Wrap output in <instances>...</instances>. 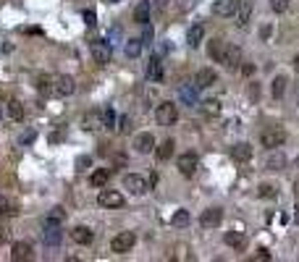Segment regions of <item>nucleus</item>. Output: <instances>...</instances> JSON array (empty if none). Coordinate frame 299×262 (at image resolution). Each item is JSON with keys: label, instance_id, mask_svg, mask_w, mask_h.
<instances>
[{"label": "nucleus", "instance_id": "obj_1", "mask_svg": "<svg viewBox=\"0 0 299 262\" xmlns=\"http://www.w3.org/2000/svg\"><path fill=\"white\" fill-rule=\"evenodd\" d=\"M155 118H158L160 126H174L176 118H179V110H176L174 102H160L158 110H155Z\"/></svg>", "mask_w": 299, "mask_h": 262}, {"label": "nucleus", "instance_id": "obj_2", "mask_svg": "<svg viewBox=\"0 0 299 262\" xmlns=\"http://www.w3.org/2000/svg\"><path fill=\"white\" fill-rule=\"evenodd\" d=\"M74 89H76V82H74L71 76H55L53 84H50V95L68 97V95H74Z\"/></svg>", "mask_w": 299, "mask_h": 262}, {"label": "nucleus", "instance_id": "obj_3", "mask_svg": "<svg viewBox=\"0 0 299 262\" xmlns=\"http://www.w3.org/2000/svg\"><path fill=\"white\" fill-rule=\"evenodd\" d=\"M260 139H262V147H265V150H275V147H281L286 142V131L281 126H270L268 131H262Z\"/></svg>", "mask_w": 299, "mask_h": 262}, {"label": "nucleus", "instance_id": "obj_4", "mask_svg": "<svg viewBox=\"0 0 299 262\" xmlns=\"http://www.w3.org/2000/svg\"><path fill=\"white\" fill-rule=\"evenodd\" d=\"M61 238H63V233H61L58 220L48 218V220H45V231H42V241L48 244V246H58V244H61Z\"/></svg>", "mask_w": 299, "mask_h": 262}, {"label": "nucleus", "instance_id": "obj_5", "mask_svg": "<svg viewBox=\"0 0 299 262\" xmlns=\"http://www.w3.org/2000/svg\"><path fill=\"white\" fill-rule=\"evenodd\" d=\"M136 244V236L131 231H121L118 236H113V241H110V249L116 254H123V252H129V249Z\"/></svg>", "mask_w": 299, "mask_h": 262}, {"label": "nucleus", "instance_id": "obj_6", "mask_svg": "<svg viewBox=\"0 0 299 262\" xmlns=\"http://www.w3.org/2000/svg\"><path fill=\"white\" fill-rule=\"evenodd\" d=\"M123 189H129L131 194H147V189H150V184H147V178L144 176H139V173H129V176H123Z\"/></svg>", "mask_w": 299, "mask_h": 262}, {"label": "nucleus", "instance_id": "obj_7", "mask_svg": "<svg viewBox=\"0 0 299 262\" xmlns=\"http://www.w3.org/2000/svg\"><path fill=\"white\" fill-rule=\"evenodd\" d=\"M113 58V50H110V45L108 42H92V61H95L97 66H108Z\"/></svg>", "mask_w": 299, "mask_h": 262}, {"label": "nucleus", "instance_id": "obj_8", "mask_svg": "<svg viewBox=\"0 0 299 262\" xmlns=\"http://www.w3.org/2000/svg\"><path fill=\"white\" fill-rule=\"evenodd\" d=\"M176 165H179L181 176H192L194 170H197V165H200V157H197V152H184L176 160Z\"/></svg>", "mask_w": 299, "mask_h": 262}, {"label": "nucleus", "instance_id": "obj_9", "mask_svg": "<svg viewBox=\"0 0 299 262\" xmlns=\"http://www.w3.org/2000/svg\"><path fill=\"white\" fill-rule=\"evenodd\" d=\"M221 63L226 66V71H236L239 63H241V50L236 48V45H226V53H223Z\"/></svg>", "mask_w": 299, "mask_h": 262}, {"label": "nucleus", "instance_id": "obj_10", "mask_svg": "<svg viewBox=\"0 0 299 262\" xmlns=\"http://www.w3.org/2000/svg\"><path fill=\"white\" fill-rule=\"evenodd\" d=\"M221 220H223V210L221 207H210V210H205L200 215V225H202V228H218Z\"/></svg>", "mask_w": 299, "mask_h": 262}, {"label": "nucleus", "instance_id": "obj_11", "mask_svg": "<svg viewBox=\"0 0 299 262\" xmlns=\"http://www.w3.org/2000/svg\"><path fill=\"white\" fill-rule=\"evenodd\" d=\"M97 202L102 204V207H110L113 210V207H121V204H123V194H121V191H113V189H102Z\"/></svg>", "mask_w": 299, "mask_h": 262}, {"label": "nucleus", "instance_id": "obj_12", "mask_svg": "<svg viewBox=\"0 0 299 262\" xmlns=\"http://www.w3.org/2000/svg\"><path fill=\"white\" fill-rule=\"evenodd\" d=\"M82 129L84 131H97L102 129V110H89L82 116Z\"/></svg>", "mask_w": 299, "mask_h": 262}, {"label": "nucleus", "instance_id": "obj_13", "mask_svg": "<svg viewBox=\"0 0 299 262\" xmlns=\"http://www.w3.org/2000/svg\"><path fill=\"white\" fill-rule=\"evenodd\" d=\"M239 6H241V0H215L213 14L215 16H234Z\"/></svg>", "mask_w": 299, "mask_h": 262}, {"label": "nucleus", "instance_id": "obj_14", "mask_svg": "<svg viewBox=\"0 0 299 262\" xmlns=\"http://www.w3.org/2000/svg\"><path fill=\"white\" fill-rule=\"evenodd\" d=\"M134 150L136 152H142V155H147V152H153L155 150V136L153 134H136L134 136Z\"/></svg>", "mask_w": 299, "mask_h": 262}, {"label": "nucleus", "instance_id": "obj_15", "mask_svg": "<svg viewBox=\"0 0 299 262\" xmlns=\"http://www.w3.org/2000/svg\"><path fill=\"white\" fill-rule=\"evenodd\" d=\"M11 259H14V262L32 259V244L29 241H16L14 246H11Z\"/></svg>", "mask_w": 299, "mask_h": 262}, {"label": "nucleus", "instance_id": "obj_16", "mask_svg": "<svg viewBox=\"0 0 299 262\" xmlns=\"http://www.w3.org/2000/svg\"><path fill=\"white\" fill-rule=\"evenodd\" d=\"M218 82V74L213 71V68H200L197 76H194V84H197V89H205V87H213Z\"/></svg>", "mask_w": 299, "mask_h": 262}, {"label": "nucleus", "instance_id": "obj_17", "mask_svg": "<svg viewBox=\"0 0 299 262\" xmlns=\"http://www.w3.org/2000/svg\"><path fill=\"white\" fill-rule=\"evenodd\" d=\"M226 244L236 249V252H241V249H247V233L244 231H226Z\"/></svg>", "mask_w": 299, "mask_h": 262}, {"label": "nucleus", "instance_id": "obj_18", "mask_svg": "<svg viewBox=\"0 0 299 262\" xmlns=\"http://www.w3.org/2000/svg\"><path fill=\"white\" fill-rule=\"evenodd\" d=\"M231 157H234L236 163H247V160H252V147L244 144V142L234 144V147H231Z\"/></svg>", "mask_w": 299, "mask_h": 262}, {"label": "nucleus", "instance_id": "obj_19", "mask_svg": "<svg viewBox=\"0 0 299 262\" xmlns=\"http://www.w3.org/2000/svg\"><path fill=\"white\" fill-rule=\"evenodd\" d=\"M286 165V157L278 152V147L275 150H270L268 155H265V168H270V170H281Z\"/></svg>", "mask_w": 299, "mask_h": 262}, {"label": "nucleus", "instance_id": "obj_20", "mask_svg": "<svg viewBox=\"0 0 299 262\" xmlns=\"http://www.w3.org/2000/svg\"><path fill=\"white\" fill-rule=\"evenodd\" d=\"M147 79H150V82H160V79H163V63H160L158 55H153V58H150V66H147Z\"/></svg>", "mask_w": 299, "mask_h": 262}, {"label": "nucleus", "instance_id": "obj_21", "mask_svg": "<svg viewBox=\"0 0 299 262\" xmlns=\"http://www.w3.org/2000/svg\"><path fill=\"white\" fill-rule=\"evenodd\" d=\"M6 116L11 118V121H21V118H24V105H21V102L19 100H8L6 102Z\"/></svg>", "mask_w": 299, "mask_h": 262}, {"label": "nucleus", "instance_id": "obj_22", "mask_svg": "<svg viewBox=\"0 0 299 262\" xmlns=\"http://www.w3.org/2000/svg\"><path fill=\"white\" fill-rule=\"evenodd\" d=\"M71 238L76 244H92V238H95V233H92L87 225H76V228L71 231Z\"/></svg>", "mask_w": 299, "mask_h": 262}, {"label": "nucleus", "instance_id": "obj_23", "mask_svg": "<svg viewBox=\"0 0 299 262\" xmlns=\"http://www.w3.org/2000/svg\"><path fill=\"white\" fill-rule=\"evenodd\" d=\"M179 97L184 100V105H197V84L189 87V84H184L179 89Z\"/></svg>", "mask_w": 299, "mask_h": 262}, {"label": "nucleus", "instance_id": "obj_24", "mask_svg": "<svg viewBox=\"0 0 299 262\" xmlns=\"http://www.w3.org/2000/svg\"><path fill=\"white\" fill-rule=\"evenodd\" d=\"M208 53H210V58L213 61H218L221 63V58H223V53H226V42L223 40H210V45H208Z\"/></svg>", "mask_w": 299, "mask_h": 262}, {"label": "nucleus", "instance_id": "obj_25", "mask_svg": "<svg viewBox=\"0 0 299 262\" xmlns=\"http://www.w3.org/2000/svg\"><path fill=\"white\" fill-rule=\"evenodd\" d=\"M108 178H110V170L108 168H100V170H95V173L89 176V184L95 186V189H102L108 184Z\"/></svg>", "mask_w": 299, "mask_h": 262}, {"label": "nucleus", "instance_id": "obj_26", "mask_svg": "<svg viewBox=\"0 0 299 262\" xmlns=\"http://www.w3.org/2000/svg\"><path fill=\"white\" fill-rule=\"evenodd\" d=\"M202 37H205V27H202V24L189 27V32H187V42L192 45V48H197V45L202 42Z\"/></svg>", "mask_w": 299, "mask_h": 262}, {"label": "nucleus", "instance_id": "obj_27", "mask_svg": "<svg viewBox=\"0 0 299 262\" xmlns=\"http://www.w3.org/2000/svg\"><path fill=\"white\" fill-rule=\"evenodd\" d=\"M134 21H136V24H147V21H150V3H147V0H142V3L134 8Z\"/></svg>", "mask_w": 299, "mask_h": 262}, {"label": "nucleus", "instance_id": "obj_28", "mask_svg": "<svg viewBox=\"0 0 299 262\" xmlns=\"http://www.w3.org/2000/svg\"><path fill=\"white\" fill-rule=\"evenodd\" d=\"M200 108H202L205 116H210V118L221 116V102L218 100H205V102H200Z\"/></svg>", "mask_w": 299, "mask_h": 262}, {"label": "nucleus", "instance_id": "obj_29", "mask_svg": "<svg viewBox=\"0 0 299 262\" xmlns=\"http://www.w3.org/2000/svg\"><path fill=\"white\" fill-rule=\"evenodd\" d=\"M286 84H289V79H286V76H275L273 79V89H270V92H273L275 100H281L286 95Z\"/></svg>", "mask_w": 299, "mask_h": 262}, {"label": "nucleus", "instance_id": "obj_30", "mask_svg": "<svg viewBox=\"0 0 299 262\" xmlns=\"http://www.w3.org/2000/svg\"><path fill=\"white\" fill-rule=\"evenodd\" d=\"M158 160H171V155H174V139H166L163 144H158Z\"/></svg>", "mask_w": 299, "mask_h": 262}, {"label": "nucleus", "instance_id": "obj_31", "mask_svg": "<svg viewBox=\"0 0 299 262\" xmlns=\"http://www.w3.org/2000/svg\"><path fill=\"white\" fill-rule=\"evenodd\" d=\"M275 194H278V186H275V184H260L257 186V197H262V199H273Z\"/></svg>", "mask_w": 299, "mask_h": 262}, {"label": "nucleus", "instance_id": "obj_32", "mask_svg": "<svg viewBox=\"0 0 299 262\" xmlns=\"http://www.w3.org/2000/svg\"><path fill=\"white\" fill-rule=\"evenodd\" d=\"M142 48H144L142 40H129L126 42V55H129V58H136V55L142 53Z\"/></svg>", "mask_w": 299, "mask_h": 262}, {"label": "nucleus", "instance_id": "obj_33", "mask_svg": "<svg viewBox=\"0 0 299 262\" xmlns=\"http://www.w3.org/2000/svg\"><path fill=\"white\" fill-rule=\"evenodd\" d=\"M249 14H252V0H241V14H239V27H247V21H249Z\"/></svg>", "mask_w": 299, "mask_h": 262}, {"label": "nucleus", "instance_id": "obj_34", "mask_svg": "<svg viewBox=\"0 0 299 262\" xmlns=\"http://www.w3.org/2000/svg\"><path fill=\"white\" fill-rule=\"evenodd\" d=\"M116 126V113L110 108H102V129H113Z\"/></svg>", "mask_w": 299, "mask_h": 262}, {"label": "nucleus", "instance_id": "obj_35", "mask_svg": "<svg viewBox=\"0 0 299 262\" xmlns=\"http://www.w3.org/2000/svg\"><path fill=\"white\" fill-rule=\"evenodd\" d=\"M171 223L179 225V228H181V225H187V223H189V212H187V210H179V212L174 215V220H171Z\"/></svg>", "mask_w": 299, "mask_h": 262}, {"label": "nucleus", "instance_id": "obj_36", "mask_svg": "<svg viewBox=\"0 0 299 262\" xmlns=\"http://www.w3.org/2000/svg\"><path fill=\"white\" fill-rule=\"evenodd\" d=\"M289 3L291 0H270V8L275 11V14H283V11L289 8Z\"/></svg>", "mask_w": 299, "mask_h": 262}, {"label": "nucleus", "instance_id": "obj_37", "mask_svg": "<svg viewBox=\"0 0 299 262\" xmlns=\"http://www.w3.org/2000/svg\"><path fill=\"white\" fill-rule=\"evenodd\" d=\"M252 259H255V262H265V259H270V252H268L265 246H260L257 252H255V257H252Z\"/></svg>", "mask_w": 299, "mask_h": 262}, {"label": "nucleus", "instance_id": "obj_38", "mask_svg": "<svg viewBox=\"0 0 299 262\" xmlns=\"http://www.w3.org/2000/svg\"><path fill=\"white\" fill-rule=\"evenodd\" d=\"M249 100L252 102L260 100V84H249Z\"/></svg>", "mask_w": 299, "mask_h": 262}, {"label": "nucleus", "instance_id": "obj_39", "mask_svg": "<svg viewBox=\"0 0 299 262\" xmlns=\"http://www.w3.org/2000/svg\"><path fill=\"white\" fill-rule=\"evenodd\" d=\"M50 218L61 223V220L66 218V212H63V207H53V210H50Z\"/></svg>", "mask_w": 299, "mask_h": 262}, {"label": "nucleus", "instance_id": "obj_40", "mask_svg": "<svg viewBox=\"0 0 299 262\" xmlns=\"http://www.w3.org/2000/svg\"><path fill=\"white\" fill-rule=\"evenodd\" d=\"M34 136H37L34 131H24V134H21V144H32V142H34Z\"/></svg>", "mask_w": 299, "mask_h": 262}, {"label": "nucleus", "instance_id": "obj_41", "mask_svg": "<svg viewBox=\"0 0 299 262\" xmlns=\"http://www.w3.org/2000/svg\"><path fill=\"white\" fill-rule=\"evenodd\" d=\"M129 123H131V118H129V116H123V118H121V126H118V131H121V134H126V131L131 129Z\"/></svg>", "mask_w": 299, "mask_h": 262}, {"label": "nucleus", "instance_id": "obj_42", "mask_svg": "<svg viewBox=\"0 0 299 262\" xmlns=\"http://www.w3.org/2000/svg\"><path fill=\"white\" fill-rule=\"evenodd\" d=\"M84 24L95 27V11H84Z\"/></svg>", "mask_w": 299, "mask_h": 262}, {"label": "nucleus", "instance_id": "obj_43", "mask_svg": "<svg viewBox=\"0 0 299 262\" xmlns=\"http://www.w3.org/2000/svg\"><path fill=\"white\" fill-rule=\"evenodd\" d=\"M241 74H244V76H252V74H255V66H252V63H244V66H241Z\"/></svg>", "mask_w": 299, "mask_h": 262}, {"label": "nucleus", "instance_id": "obj_44", "mask_svg": "<svg viewBox=\"0 0 299 262\" xmlns=\"http://www.w3.org/2000/svg\"><path fill=\"white\" fill-rule=\"evenodd\" d=\"M176 3H179V8H181V11H189V8L194 6V0H176Z\"/></svg>", "mask_w": 299, "mask_h": 262}, {"label": "nucleus", "instance_id": "obj_45", "mask_svg": "<svg viewBox=\"0 0 299 262\" xmlns=\"http://www.w3.org/2000/svg\"><path fill=\"white\" fill-rule=\"evenodd\" d=\"M61 139H63V131H58V134H53V136H50V142H61Z\"/></svg>", "mask_w": 299, "mask_h": 262}, {"label": "nucleus", "instance_id": "obj_46", "mask_svg": "<svg viewBox=\"0 0 299 262\" xmlns=\"http://www.w3.org/2000/svg\"><path fill=\"white\" fill-rule=\"evenodd\" d=\"M6 238H11V231L3 228V231H0V241H6Z\"/></svg>", "mask_w": 299, "mask_h": 262}, {"label": "nucleus", "instance_id": "obj_47", "mask_svg": "<svg viewBox=\"0 0 299 262\" xmlns=\"http://www.w3.org/2000/svg\"><path fill=\"white\" fill-rule=\"evenodd\" d=\"M294 194H296V199H299V178H296V184H294Z\"/></svg>", "mask_w": 299, "mask_h": 262}, {"label": "nucleus", "instance_id": "obj_48", "mask_svg": "<svg viewBox=\"0 0 299 262\" xmlns=\"http://www.w3.org/2000/svg\"><path fill=\"white\" fill-rule=\"evenodd\" d=\"M294 220H296V225H299V207H296V212H294Z\"/></svg>", "mask_w": 299, "mask_h": 262}, {"label": "nucleus", "instance_id": "obj_49", "mask_svg": "<svg viewBox=\"0 0 299 262\" xmlns=\"http://www.w3.org/2000/svg\"><path fill=\"white\" fill-rule=\"evenodd\" d=\"M294 68H296V71H299V55H296V58H294Z\"/></svg>", "mask_w": 299, "mask_h": 262}, {"label": "nucleus", "instance_id": "obj_50", "mask_svg": "<svg viewBox=\"0 0 299 262\" xmlns=\"http://www.w3.org/2000/svg\"><path fill=\"white\" fill-rule=\"evenodd\" d=\"M296 105H299V92H296Z\"/></svg>", "mask_w": 299, "mask_h": 262}, {"label": "nucleus", "instance_id": "obj_51", "mask_svg": "<svg viewBox=\"0 0 299 262\" xmlns=\"http://www.w3.org/2000/svg\"><path fill=\"white\" fill-rule=\"evenodd\" d=\"M110 3H121V0H110Z\"/></svg>", "mask_w": 299, "mask_h": 262}]
</instances>
